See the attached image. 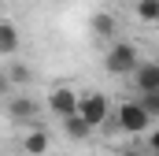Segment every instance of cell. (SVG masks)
<instances>
[{"label": "cell", "mask_w": 159, "mask_h": 156, "mask_svg": "<svg viewBox=\"0 0 159 156\" xmlns=\"http://www.w3.org/2000/svg\"><path fill=\"white\" fill-rule=\"evenodd\" d=\"M4 75H7V82H19V85H22V82H30V78H34V71H30L26 63H11Z\"/></svg>", "instance_id": "4fadbf2b"}, {"label": "cell", "mask_w": 159, "mask_h": 156, "mask_svg": "<svg viewBox=\"0 0 159 156\" xmlns=\"http://www.w3.org/2000/svg\"><path fill=\"white\" fill-rule=\"evenodd\" d=\"M22 149L30 156H44L48 153V130H41V126L26 130V134H22Z\"/></svg>", "instance_id": "ba28073f"}, {"label": "cell", "mask_w": 159, "mask_h": 156, "mask_svg": "<svg viewBox=\"0 0 159 156\" xmlns=\"http://www.w3.org/2000/svg\"><path fill=\"white\" fill-rule=\"evenodd\" d=\"M89 26H93V34L100 41H115L119 37V19H115L111 11H96V15L89 19Z\"/></svg>", "instance_id": "52a82bcc"}, {"label": "cell", "mask_w": 159, "mask_h": 156, "mask_svg": "<svg viewBox=\"0 0 159 156\" xmlns=\"http://www.w3.org/2000/svg\"><path fill=\"white\" fill-rule=\"evenodd\" d=\"M111 97L107 93H100V89H93V93H78V115L93 126V130H100L107 119H111Z\"/></svg>", "instance_id": "3957f363"}, {"label": "cell", "mask_w": 159, "mask_h": 156, "mask_svg": "<svg viewBox=\"0 0 159 156\" xmlns=\"http://www.w3.org/2000/svg\"><path fill=\"white\" fill-rule=\"evenodd\" d=\"M133 89L137 93H148V89H159V63H137L133 71Z\"/></svg>", "instance_id": "8992f818"}, {"label": "cell", "mask_w": 159, "mask_h": 156, "mask_svg": "<svg viewBox=\"0 0 159 156\" xmlns=\"http://www.w3.org/2000/svg\"><path fill=\"white\" fill-rule=\"evenodd\" d=\"M148 153H159V126H148Z\"/></svg>", "instance_id": "5bb4252c"}, {"label": "cell", "mask_w": 159, "mask_h": 156, "mask_svg": "<svg viewBox=\"0 0 159 156\" xmlns=\"http://www.w3.org/2000/svg\"><path fill=\"white\" fill-rule=\"evenodd\" d=\"M41 112V104L34 100V97H11L7 100V115H11V123H34V115Z\"/></svg>", "instance_id": "5b68a950"}, {"label": "cell", "mask_w": 159, "mask_h": 156, "mask_svg": "<svg viewBox=\"0 0 159 156\" xmlns=\"http://www.w3.org/2000/svg\"><path fill=\"white\" fill-rule=\"evenodd\" d=\"M4 89H7V75L0 71V93H4Z\"/></svg>", "instance_id": "2e32d148"}, {"label": "cell", "mask_w": 159, "mask_h": 156, "mask_svg": "<svg viewBox=\"0 0 159 156\" xmlns=\"http://www.w3.org/2000/svg\"><path fill=\"white\" fill-rule=\"evenodd\" d=\"M44 108H48L56 119H67V115H74V112H78V93H74L70 85H56V89L48 93Z\"/></svg>", "instance_id": "277c9868"}, {"label": "cell", "mask_w": 159, "mask_h": 156, "mask_svg": "<svg viewBox=\"0 0 159 156\" xmlns=\"http://www.w3.org/2000/svg\"><path fill=\"white\" fill-rule=\"evenodd\" d=\"M133 11H137V19L148 22V26H156V22H159V0H137Z\"/></svg>", "instance_id": "8fae6325"}, {"label": "cell", "mask_w": 159, "mask_h": 156, "mask_svg": "<svg viewBox=\"0 0 159 156\" xmlns=\"http://www.w3.org/2000/svg\"><path fill=\"white\" fill-rule=\"evenodd\" d=\"M137 100L144 104V112L152 119H159V89H148V93H137Z\"/></svg>", "instance_id": "7c38bea8"}, {"label": "cell", "mask_w": 159, "mask_h": 156, "mask_svg": "<svg viewBox=\"0 0 159 156\" xmlns=\"http://www.w3.org/2000/svg\"><path fill=\"white\" fill-rule=\"evenodd\" d=\"M59 123H63V130H67V138H70V141H85V138L93 134V126H89L78 112H74V115H67V119H59Z\"/></svg>", "instance_id": "9c48e42d"}, {"label": "cell", "mask_w": 159, "mask_h": 156, "mask_svg": "<svg viewBox=\"0 0 159 156\" xmlns=\"http://www.w3.org/2000/svg\"><path fill=\"white\" fill-rule=\"evenodd\" d=\"M111 115H115V126L122 134H148V126H152V115L144 112V104L137 97L133 100H119L111 108Z\"/></svg>", "instance_id": "7a4b0ae2"}, {"label": "cell", "mask_w": 159, "mask_h": 156, "mask_svg": "<svg viewBox=\"0 0 159 156\" xmlns=\"http://www.w3.org/2000/svg\"><path fill=\"white\" fill-rule=\"evenodd\" d=\"M152 156H159V153H152Z\"/></svg>", "instance_id": "e0dca14e"}, {"label": "cell", "mask_w": 159, "mask_h": 156, "mask_svg": "<svg viewBox=\"0 0 159 156\" xmlns=\"http://www.w3.org/2000/svg\"><path fill=\"white\" fill-rule=\"evenodd\" d=\"M15 52H19V30L0 19V56H15Z\"/></svg>", "instance_id": "30bf717a"}, {"label": "cell", "mask_w": 159, "mask_h": 156, "mask_svg": "<svg viewBox=\"0 0 159 156\" xmlns=\"http://www.w3.org/2000/svg\"><path fill=\"white\" fill-rule=\"evenodd\" d=\"M137 63H141V52H137V45L133 41H111V48L104 52V71L107 75H119V78H126V75H133L137 71Z\"/></svg>", "instance_id": "6da1fadb"}, {"label": "cell", "mask_w": 159, "mask_h": 156, "mask_svg": "<svg viewBox=\"0 0 159 156\" xmlns=\"http://www.w3.org/2000/svg\"><path fill=\"white\" fill-rule=\"evenodd\" d=\"M119 156H152V153H148V149H122Z\"/></svg>", "instance_id": "9a60e30c"}]
</instances>
